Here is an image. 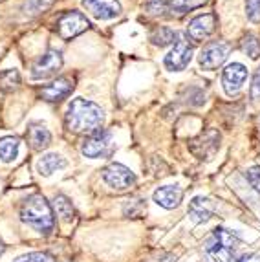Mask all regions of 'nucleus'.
Here are the masks:
<instances>
[{
  "instance_id": "obj_13",
  "label": "nucleus",
  "mask_w": 260,
  "mask_h": 262,
  "mask_svg": "<svg viewBox=\"0 0 260 262\" xmlns=\"http://www.w3.org/2000/svg\"><path fill=\"white\" fill-rule=\"evenodd\" d=\"M239 236L234 235L233 231L226 229V227H216L212 235L207 238L205 242V249H207V253L211 251H218V249H227V251H234L236 246H239Z\"/></svg>"
},
{
  "instance_id": "obj_9",
  "label": "nucleus",
  "mask_w": 260,
  "mask_h": 262,
  "mask_svg": "<svg viewBox=\"0 0 260 262\" xmlns=\"http://www.w3.org/2000/svg\"><path fill=\"white\" fill-rule=\"evenodd\" d=\"M61 66H62L61 52H57V50H48V52L44 53L39 61L33 64L31 75H33V79H48L61 70Z\"/></svg>"
},
{
  "instance_id": "obj_32",
  "label": "nucleus",
  "mask_w": 260,
  "mask_h": 262,
  "mask_svg": "<svg viewBox=\"0 0 260 262\" xmlns=\"http://www.w3.org/2000/svg\"><path fill=\"white\" fill-rule=\"evenodd\" d=\"M2 251H4V246H2V242H0V255H2Z\"/></svg>"
},
{
  "instance_id": "obj_16",
  "label": "nucleus",
  "mask_w": 260,
  "mask_h": 262,
  "mask_svg": "<svg viewBox=\"0 0 260 262\" xmlns=\"http://www.w3.org/2000/svg\"><path fill=\"white\" fill-rule=\"evenodd\" d=\"M183 198V191L180 185H163L154 192V202L163 209H174L180 206Z\"/></svg>"
},
{
  "instance_id": "obj_10",
  "label": "nucleus",
  "mask_w": 260,
  "mask_h": 262,
  "mask_svg": "<svg viewBox=\"0 0 260 262\" xmlns=\"http://www.w3.org/2000/svg\"><path fill=\"white\" fill-rule=\"evenodd\" d=\"M220 147V134H218L214 128H209V130L202 132L198 138L191 141V150L192 154H196L202 160H207V158H212L214 152Z\"/></svg>"
},
{
  "instance_id": "obj_15",
  "label": "nucleus",
  "mask_w": 260,
  "mask_h": 262,
  "mask_svg": "<svg viewBox=\"0 0 260 262\" xmlns=\"http://www.w3.org/2000/svg\"><path fill=\"white\" fill-rule=\"evenodd\" d=\"M216 211V206L212 204V200L205 196H194L189 202V216L192 219V222L202 224L211 220V216Z\"/></svg>"
},
{
  "instance_id": "obj_31",
  "label": "nucleus",
  "mask_w": 260,
  "mask_h": 262,
  "mask_svg": "<svg viewBox=\"0 0 260 262\" xmlns=\"http://www.w3.org/2000/svg\"><path fill=\"white\" fill-rule=\"evenodd\" d=\"M239 262H260L258 253H246L242 257H239Z\"/></svg>"
},
{
  "instance_id": "obj_25",
  "label": "nucleus",
  "mask_w": 260,
  "mask_h": 262,
  "mask_svg": "<svg viewBox=\"0 0 260 262\" xmlns=\"http://www.w3.org/2000/svg\"><path fill=\"white\" fill-rule=\"evenodd\" d=\"M240 48L246 55H249L251 59H258L260 57V42L255 35H246L240 40Z\"/></svg>"
},
{
  "instance_id": "obj_8",
  "label": "nucleus",
  "mask_w": 260,
  "mask_h": 262,
  "mask_svg": "<svg viewBox=\"0 0 260 262\" xmlns=\"http://www.w3.org/2000/svg\"><path fill=\"white\" fill-rule=\"evenodd\" d=\"M82 8L97 20H112L121 15V4L117 0H82Z\"/></svg>"
},
{
  "instance_id": "obj_14",
  "label": "nucleus",
  "mask_w": 260,
  "mask_h": 262,
  "mask_svg": "<svg viewBox=\"0 0 260 262\" xmlns=\"http://www.w3.org/2000/svg\"><path fill=\"white\" fill-rule=\"evenodd\" d=\"M72 90H74V81L68 77H59L52 84H48V86H44L40 90V97L50 101V103H55V101L66 99L72 94Z\"/></svg>"
},
{
  "instance_id": "obj_18",
  "label": "nucleus",
  "mask_w": 260,
  "mask_h": 262,
  "mask_svg": "<svg viewBox=\"0 0 260 262\" xmlns=\"http://www.w3.org/2000/svg\"><path fill=\"white\" fill-rule=\"evenodd\" d=\"M66 167V160L59 154H44L37 162V172L40 176H52L53 172Z\"/></svg>"
},
{
  "instance_id": "obj_2",
  "label": "nucleus",
  "mask_w": 260,
  "mask_h": 262,
  "mask_svg": "<svg viewBox=\"0 0 260 262\" xmlns=\"http://www.w3.org/2000/svg\"><path fill=\"white\" fill-rule=\"evenodd\" d=\"M20 219L44 235H50L53 231V226H55L52 206L40 194H31L30 198L24 200L20 207Z\"/></svg>"
},
{
  "instance_id": "obj_27",
  "label": "nucleus",
  "mask_w": 260,
  "mask_h": 262,
  "mask_svg": "<svg viewBox=\"0 0 260 262\" xmlns=\"http://www.w3.org/2000/svg\"><path fill=\"white\" fill-rule=\"evenodd\" d=\"M246 178H247V182H249V185L260 194V167L258 165L249 167L246 172Z\"/></svg>"
},
{
  "instance_id": "obj_3",
  "label": "nucleus",
  "mask_w": 260,
  "mask_h": 262,
  "mask_svg": "<svg viewBox=\"0 0 260 262\" xmlns=\"http://www.w3.org/2000/svg\"><path fill=\"white\" fill-rule=\"evenodd\" d=\"M112 149H114L112 134L106 130H97L84 140V143L81 147V152L82 156L90 158V160H99V158L110 156Z\"/></svg>"
},
{
  "instance_id": "obj_22",
  "label": "nucleus",
  "mask_w": 260,
  "mask_h": 262,
  "mask_svg": "<svg viewBox=\"0 0 260 262\" xmlns=\"http://www.w3.org/2000/svg\"><path fill=\"white\" fill-rule=\"evenodd\" d=\"M53 206H55V211L57 214L61 216L64 222H72L75 216V211H74V206H72V202L68 200L66 196H62V194H59V196H55V202H53Z\"/></svg>"
},
{
  "instance_id": "obj_6",
  "label": "nucleus",
  "mask_w": 260,
  "mask_h": 262,
  "mask_svg": "<svg viewBox=\"0 0 260 262\" xmlns=\"http://www.w3.org/2000/svg\"><path fill=\"white\" fill-rule=\"evenodd\" d=\"M191 59H192V48L191 44H189V40H185L183 37H178V40L174 42V48L165 55L163 64L170 72H182L189 66Z\"/></svg>"
},
{
  "instance_id": "obj_29",
  "label": "nucleus",
  "mask_w": 260,
  "mask_h": 262,
  "mask_svg": "<svg viewBox=\"0 0 260 262\" xmlns=\"http://www.w3.org/2000/svg\"><path fill=\"white\" fill-rule=\"evenodd\" d=\"M167 8H169V2H165V0H150L147 4L148 13L152 15H161L163 11H167Z\"/></svg>"
},
{
  "instance_id": "obj_21",
  "label": "nucleus",
  "mask_w": 260,
  "mask_h": 262,
  "mask_svg": "<svg viewBox=\"0 0 260 262\" xmlns=\"http://www.w3.org/2000/svg\"><path fill=\"white\" fill-rule=\"evenodd\" d=\"M205 4H207V0H169V9L172 13L183 15V13H187V11L198 9Z\"/></svg>"
},
{
  "instance_id": "obj_24",
  "label": "nucleus",
  "mask_w": 260,
  "mask_h": 262,
  "mask_svg": "<svg viewBox=\"0 0 260 262\" xmlns=\"http://www.w3.org/2000/svg\"><path fill=\"white\" fill-rule=\"evenodd\" d=\"M53 4V0H26L24 2V13L30 15V17H35V15L44 13L50 6Z\"/></svg>"
},
{
  "instance_id": "obj_28",
  "label": "nucleus",
  "mask_w": 260,
  "mask_h": 262,
  "mask_svg": "<svg viewBox=\"0 0 260 262\" xmlns=\"http://www.w3.org/2000/svg\"><path fill=\"white\" fill-rule=\"evenodd\" d=\"M246 13L251 22H260V0H247Z\"/></svg>"
},
{
  "instance_id": "obj_4",
  "label": "nucleus",
  "mask_w": 260,
  "mask_h": 262,
  "mask_svg": "<svg viewBox=\"0 0 260 262\" xmlns=\"http://www.w3.org/2000/svg\"><path fill=\"white\" fill-rule=\"evenodd\" d=\"M231 52V44L226 40H212V42L205 44V48L200 52V66L204 70H216L218 66L224 64Z\"/></svg>"
},
{
  "instance_id": "obj_5",
  "label": "nucleus",
  "mask_w": 260,
  "mask_h": 262,
  "mask_svg": "<svg viewBox=\"0 0 260 262\" xmlns=\"http://www.w3.org/2000/svg\"><path fill=\"white\" fill-rule=\"evenodd\" d=\"M103 180L114 191H126L136 184V174L121 163H110L103 170Z\"/></svg>"
},
{
  "instance_id": "obj_30",
  "label": "nucleus",
  "mask_w": 260,
  "mask_h": 262,
  "mask_svg": "<svg viewBox=\"0 0 260 262\" xmlns=\"http://www.w3.org/2000/svg\"><path fill=\"white\" fill-rule=\"evenodd\" d=\"M251 97L255 101H260V68L256 70L255 77H253V84H251Z\"/></svg>"
},
{
  "instance_id": "obj_7",
  "label": "nucleus",
  "mask_w": 260,
  "mask_h": 262,
  "mask_svg": "<svg viewBox=\"0 0 260 262\" xmlns=\"http://www.w3.org/2000/svg\"><path fill=\"white\" fill-rule=\"evenodd\" d=\"M88 26L90 24H88L86 17L82 13H79V11H68V13L62 15L59 18V22H57V33H59L61 39L68 40L81 35L82 31L88 30Z\"/></svg>"
},
{
  "instance_id": "obj_17",
  "label": "nucleus",
  "mask_w": 260,
  "mask_h": 262,
  "mask_svg": "<svg viewBox=\"0 0 260 262\" xmlns=\"http://www.w3.org/2000/svg\"><path fill=\"white\" fill-rule=\"evenodd\" d=\"M28 141L33 150H44L52 143V134L42 123H31L28 128Z\"/></svg>"
},
{
  "instance_id": "obj_20",
  "label": "nucleus",
  "mask_w": 260,
  "mask_h": 262,
  "mask_svg": "<svg viewBox=\"0 0 260 262\" xmlns=\"http://www.w3.org/2000/svg\"><path fill=\"white\" fill-rule=\"evenodd\" d=\"M178 37L180 35L174 30H170V28H165V26H160V28H156V30L152 31L150 40H152V44H156V46L163 48V46H169V44L176 42V40H178Z\"/></svg>"
},
{
  "instance_id": "obj_1",
  "label": "nucleus",
  "mask_w": 260,
  "mask_h": 262,
  "mask_svg": "<svg viewBox=\"0 0 260 262\" xmlns=\"http://www.w3.org/2000/svg\"><path fill=\"white\" fill-rule=\"evenodd\" d=\"M104 121V112L101 110L99 105L92 103L88 99L77 97L70 103L68 110H66V128L74 134H94V132L101 130Z\"/></svg>"
},
{
  "instance_id": "obj_19",
  "label": "nucleus",
  "mask_w": 260,
  "mask_h": 262,
  "mask_svg": "<svg viewBox=\"0 0 260 262\" xmlns=\"http://www.w3.org/2000/svg\"><path fill=\"white\" fill-rule=\"evenodd\" d=\"M18 149H20V141L15 136H4L0 138V160L4 163H11L17 160Z\"/></svg>"
},
{
  "instance_id": "obj_23",
  "label": "nucleus",
  "mask_w": 260,
  "mask_h": 262,
  "mask_svg": "<svg viewBox=\"0 0 260 262\" xmlns=\"http://www.w3.org/2000/svg\"><path fill=\"white\" fill-rule=\"evenodd\" d=\"M20 84V75L17 70H4L0 72V90L4 92H13Z\"/></svg>"
},
{
  "instance_id": "obj_11",
  "label": "nucleus",
  "mask_w": 260,
  "mask_h": 262,
  "mask_svg": "<svg viewBox=\"0 0 260 262\" xmlns=\"http://www.w3.org/2000/svg\"><path fill=\"white\" fill-rule=\"evenodd\" d=\"M216 28V15L214 13H204L194 17L189 22L187 33L194 42H202V40L209 39L212 35V31Z\"/></svg>"
},
{
  "instance_id": "obj_26",
  "label": "nucleus",
  "mask_w": 260,
  "mask_h": 262,
  "mask_svg": "<svg viewBox=\"0 0 260 262\" xmlns=\"http://www.w3.org/2000/svg\"><path fill=\"white\" fill-rule=\"evenodd\" d=\"M15 262H55V258L50 253H44V251H33V253L18 257Z\"/></svg>"
},
{
  "instance_id": "obj_12",
  "label": "nucleus",
  "mask_w": 260,
  "mask_h": 262,
  "mask_svg": "<svg viewBox=\"0 0 260 262\" xmlns=\"http://www.w3.org/2000/svg\"><path fill=\"white\" fill-rule=\"evenodd\" d=\"M247 79V68L240 62H233V64L226 66L224 75H222V83H224V90L227 96H234L242 90L244 83Z\"/></svg>"
}]
</instances>
